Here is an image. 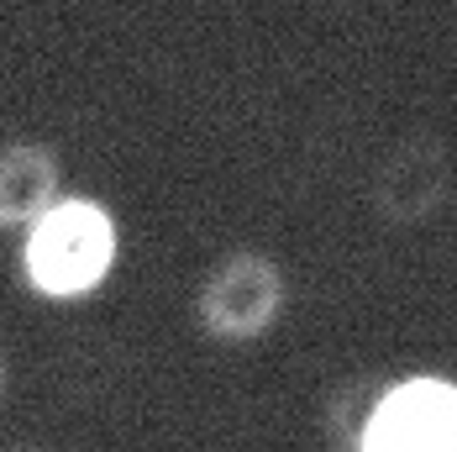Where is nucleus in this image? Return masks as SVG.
<instances>
[{"label": "nucleus", "instance_id": "obj_5", "mask_svg": "<svg viewBox=\"0 0 457 452\" xmlns=\"http://www.w3.org/2000/svg\"><path fill=\"white\" fill-rule=\"evenodd\" d=\"M63 200V163L37 137L0 147V231H27Z\"/></svg>", "mask_w": 457, "mask_h": 452}, {"label": "nucleus", "instance_id": "obj_1", "mask_svg": "<svg viewBox=\"0 0 457 452\" xmlns=\"http://www.w3.org/2000/svg\"><path fill=\"white\" fill-rule=\"evenodd\" d=\"M121 258L116 216L90 195H63L37 226L21 231V279L43 300H85Z\"/></svg>", "mask_w": 457, "mask_h": 452}, {"label": "nucleus", "instance_id": "obj_2", "mask_svg": "<svg viewBox=\"0 0 457 452\" xmlns=\"http://www.w3.org/2000/svg\"><path fill=\"white\" fill-rule=\"evenodd\" d=\"M284 306H289V279L278 269V258L258 247H237L227 258H216L211 273L200 279L195 321L211 342H258L278 326Z\"/></svg>", "mask_w": 457, "mask_h": 452}, {"label": "nucleus", "instance_id": "obj_4", "mask_svg": "<svg viewBox=\"0 0 457 452\" xmlns=\"http://www.w3.org/2000/svg\"><path fill=\"white\" fill-rule=\"evenodd\" d=\"M358 452H457V384L431 373L389 384Z\"/></svg>", "mask_w": 457, "mask_h": 452}, {"label": "nucleus", "instance_id": "obj_3", "mask_svg": "<svg viewBox=\"0 0 457 452\" xmlns=\"http://www.w3.org/2000/svg\"><path fill=\"white\" fill-rule=\"evenodd\" d=\"M453 184L457 169L447 137L431 132V127H415L378 153V163L368 174V205L389 231H415V226L436 222L447 211Z\"/></svg>", "mask_w": 457, "mask_h": 452}, {"label": "nucleus", "instance_id": "obj_7", "mask_svg": "<svg viewBox=\"0 0 457 452\" xmlns=\"http://www.w3.org/2000/svg\"><path fill=\"white\" fill-rule=\"evenodd\" d=\"M0 452H43V448H27V442H16V448H0Z\"/></svg>", "mask_w": 457, "mask_h": 452}, {"label": "nucleus", "instance_id": "obj_8", "mask_svg": "<svg viewBox=\"0 0 457 452\" xmlns=\"http://www.w3.org/2000/svg\"><path fill=\"white\" fill-rule=\"evenodd\" d=\"M0 395H5V358H0Z\"/></svg>", "mask_w": 457, "mask_h": 452}, {"label": "nucleus", "instance_id": "obj_6", "mask_svg": "<svg viewBox=\"0 0 457 452\" xmlns=\"http://www.w3.org/2000/svg\"><path fill=\"white\" fill-rule=\"evenodd\" d=\"M384 389H389L384 379H373V373H353V379H342V384L326 395L320 421H326V437H331L342 452H358L368 421H373V410H378V400H384Z\"/></svg>", "mask_w": 457, "mask_h": 452}]
</instances>
